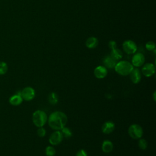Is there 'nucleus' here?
Masks as SVG:
<instances>
[{"mask_svg":"<svg viewBox=\"0 0 156 156\" xmlns=\"http://www.w3.org/2000/svg\"><path fill=\"white\" fill-rule=\"evenodd\" d=\"M48 123L49 127L54 130H60L64 127L67 122L68 117L66 114L60 111H55L48 117Z\"/></svg>","mask_w":156,"mask_h":156,"instance_id":"1","label":"nucleus"},{"mask_svg":"<svg viewBox=\"0 0 156 156\" xmlns=\"http://www.w3.org/2000/svg\"><path fill=\"white\" fill-rule=\"evenodd\" d=\"M114 68L118 74L125 76L129 75L133 69V66L128 61L121 60L116 63Z\"/></svg>","mask_w":156,"mask_h":156,"instance_id":"2","label":"nucleus"},{"mask_svg":"<svg viewBox=\"0 0 156 156\" xmlns=\"http://www.w3.org/2000/svg\"><path fill=\"white\" fill-rule=\"evenodd\" d=\"M32 119L34 124L37 127H43L48 121V116L44 111L37 110L33 113Z\"/></svg>","mask_w":156,"mask_h":156,"instance_id":"3","label":"nucleus"},{"mask_svg":"<svg viewBox=\"0 0 156 156\" xmlns=\"http://www.w3.org/2000/svg\"><path fill=\"white\" fill-rule=\"evenodd\" d=\"M128 133L132 138L137 140L141 138L143 136V130L140 125L138 124H133L129 126L128 129Z\"/></svg>","mask_w":156,"mask_h":156,"instance_id":"4","label":"nucleus"},{"mask_svg":"<svg viewBox=\"0 0 156 156\" xmlns=\"http://www.w3.org/2000/svg\"><path fill=\"white\" fill-rule=\"evenodd\" d=\"M122 48L124 51L127 54H132L136 52L137 50V46L133 41L127 40L123 42Z\"/></svg>","mask_w":156,"mask_h":156,"instance_id":"5","label":"nucleus"},{"mask_svg":"<svg viewBox=\"0 0 156 156\" xmlns=\"http://www.w3.org/2000/svg\"><path fill=\"white\" fill-rule=\"evenodd\" d=\"M63 137L60 130H55L52 132L49 138V143L52 146L59 144L63 140Z\"/></svg>","mask_w":156,"mask_h":156,"instance_id":"6","label":"nucleus"},{"mask_svg":"<svg viewBox=\"0 0 156 156\" xmlns=\"http://www.w3.org/2000/svg\"><path fill=\"white\" fill-rule=\"evenodd\" d=\"M35 96V91L34 89L30 87H25L21 91V96L23 99L26 101L32 100Z\"/></svg>","mask_w":156,"mask_h":156,"instance_id":"7","label":"nucleus"},{"mask_svg":"<svg viewBox=\"0 0 156 156\" xmlns=\"http://www.w3.org/2000/svg\"><path fill=\"white\" fill-rule=\"evenodd\" d=\"M155 66L153 63H146L141 69L142 74L147 77H151L155 74Z\"/></svg>","mask_w":156,"mask_h":156,"instance_id":"8","label":"nucleus"},{"mask_svg":"<svg viewBox=\"0 0 156 156\" xmlns=\"http://www.w3.org/2000/svg\"><path fill=\"white\" fill-rule=\"evenodd\" d=\"M145 61V57L143 54L141 52L136 53L133 55L132 58V65L135 67L141 66Z\"/></svg>","mask_w":156,"mask_h":156,"instance_id":"9","label":"nucleus"},{"mask_svg":"<svg viewBox=\"0 0 156 156\" xmlns=\"http://www.w3.org/2000/svg\"><path fill=\"white\" fill-rule=\"evenodd\" d=\"M107 69L104 66H98L94 70V75L98 79H104L107 75Z\"/></svg>","mask_w":156,"mask_h":156,"instance_id":"10","label":"nucleus"},{"mask_svg":"<svg viewBox=\"0 0 156 156\" xmlns=\"http://www.w3.org/2000/svg\"><path fill=\"white\" fill-rule=\"evenodd\" d=\"M129 75L130 80L133 83L136 84L140 82L141 79V73L138 68H133Z\"/></svg>","mask_w":156,"mask_h":156,"instance_id":"11","label":"nucleus"},{"mask_svg":"<svg viewBox=\"0 0 156 156\" xmlns=\"http://www.w3.org/2000/svg\"><path fill=\"white\" fill-rule=\"evenodd\" d=\"M23 98L21 96V91H18L9 98V102L11 105L17 106L20 105L23 102Z\"/></svg>","mask_w":156,"mask_h":156,"instance_id":"12","label":"nucleus"},{"mask_svg":"<svg viewBox=\"0 0 156 156\" xmlns=\"http://www.w3.org/2000/svg\"><path fill=\"white\" fill-rule=\"evenodd\" d=\"M103 64L104 66L107 69H112L114 68L116 63L117 60H115L112 57H111L110 55L105 56L103 59Z\"/></svg>","mask_w":156,"mask_h":156,"instance_id":"13","label":"nucleus"},{"mask_svg":"<svg viewBox=\"0 0 156 156\" xmlns=\"http://www.w3.org/2000/svg\"><path fill=\"white\" fill-rule=\"evenodd\" d=\"M115 123L111 121H108L103 124L102 126V132L104 134H110L115 130Z\"/></svg>","mask_w":156,"mask_h":156,"instance_id":"14","label":"nucleus"},{"mask_svg":"<svg viewBox=\"0 0 156 156\" xmlns=\"http://www.w3.org/2000/svg\"><path fill=\"white\" fill-rule=\"evenodd\" d=\"M102 151L104 152V153H110L112 151L113 149V143L108 140H104L102 142Z\"/></svg>","mask_w":156,"mask_h":156,"instance_id":"15","label":"nucleus"},{"mask_svg":"<svg viewBox=\"0 0 156 156\" xmlns=\"http://www.w3.org/2000/svg\"><path fill=\"white\" fill-rule=\"evenodd\" d=\"M111 52L110 55L115 60H119L122 57V53L120 49L116 48V46H113L110 48Z\"/></svg>","mask_w":156,"mask_h":156,"instance_id":"16","label":"nucleus"},{"mask_svg":"<svg viewBox=\"0 0 156 156\" xmlns=\"http://www.w3.org/2000/svg\"><path fill=\"white\" fill-rule=\"evenodd\" d=\"M98 44V40L94 37H89L85 42L86 46L89 49L95 48Z\"/></svg>","mask_w":156,"mask_h":156,"instance_id":"17","label":"nucleus"},{"mask_svg":"<svg viewBox=\"0 0 156 156\" xmlns=\"http://www.w3.org/2000/svg\"><path fill=\"white\" fill-rule=\"evenodd\" d=\"M48 101L49 103L51 104V105H55L58 101V98L57 94L54 92L51 93L48 96Z\"/></svg>","mask_w":156,"mask_h":156,"instance_id":"18","label":"nucleus"},{"mask_svg":"<svg viewBox=\"0 0 156 156\" xmlns=\"http://www.w3.org/2000/svg\"><path fill=\"white\" fill-rule=\"evenodd\" d=\"M60 132L63 135V138H69L70 137L72 136V135H73V133H72V131L71 130V129L68 127H63L61 130H60Z\"/></svg>","mask_w":156,"mask_h":156,"instance_id":"19","label":"nucleus"},{"mask_svg":"<svg viewBox=\"0 0 156 156\" xmlns=\"http://www.w3.org/2000/svg\"><path fill=\"white\" fill-rule=\"evenodd\" d=\"M138 147L141 150H145L147 147V142L145 139L143 138H140L138 143Z\"/></svg>","mask_w":156,"mask_h":156,"instance_id":"20","label":"nucleus"},{"mask_svg":"<svg viewBox=\"0 0 156 156\" xmlns=\"http://www.w3.org/2000/svg\"><path fill=\"white\" fill-rule=\"evenodd\" d=\"M45 153L47 156H54L55 154V150L54 147L51 146H48L46 147Z\"/></svg>","mask_w":156,"mask_h":156,"instance_id":"21","label":"nucleus"},{"mask_svg":"<svg viewBox=\"0 0 156 156\" xmlns=\"http://www.w3.org/2000/svg\"><path fill=\"white\" fill-rule=\"evenodd\" d=\"M8 70L7 64L4 62H0V75L4 74Z\"/></svg>","mask_w":156,"mask_h":156,"instance_id":"22","label":"nucleus"},{"mask_svg":"<svg viewBox=\"0 0 156 156\" xmlns=\"http://www.w3.org/2000/svg\"><path fill=\"white\" fill-rule=\"evenodd\" d=\"M146 48L148 51H154L155 49V44L153 41H148L146 44Z\"/></svg>","mask_w":156,"mask_h":156,"instance_id":"23","label":"nucleus"},{"mask_svg":"<svg viewBox=\"0 0 156 156\" xmlns=\"http://www.w3.org/2000/svg\"><path fill=\"white\" fill-rule=\"evenodd\" d=\"M37 135L38 136L44 137L46 135V131L44 128H43V127H38V129H37Z\"/></svg>","mask_w":156,"mask_h":156,"instance_id":"24","label":"nucleus"},{"mask_svg":"<svg viewBox=\"0 0 156 156\" xmlns=\"http://www.w3.org/2000/svg\"><path fill=\"white\" fill-rule=\"evenodd\" d=\"M76 156H88L87 152L84 149H80L76 154Z\"/></svg>","mask_w":156,"mask_h":156,"instance_id":"25","label":"nucleus"},{"mask_svg":"<svg viewBox=\"0 0 156 156\" xmlns=\"http://www.w3.org/2000/svg\"><path fill=\"white\" fill-rule=\"evenodd\" d=\"M153 100L154 101H156V91H154L153 93Z\"/></svg>","mask_w":156,"mask_h":156,"instance_id":"26","label":"nucleus"}]
</instances>
